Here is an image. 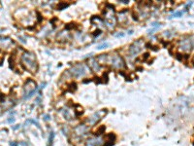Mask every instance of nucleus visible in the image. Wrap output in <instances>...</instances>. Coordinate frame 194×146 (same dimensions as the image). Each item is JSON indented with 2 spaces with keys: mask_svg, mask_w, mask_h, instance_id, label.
<instances>
[{
  "mask_svg": "<svg viewBox=\"0 0 194 146\" xmlns=\"http://www.w3.org/2000/svg\"><path fill=\"white\" fill-rule=\"evenodd\" d=\"M20 62L23 68L28 70L29 72L34 73L38 69V63H37L36 57L31 52H25L20 57Z\"/></svg>",
  "mask_w": 194,
  "mask_h": 146,
  "instance_id": "f257e3e1",
  "label": "nucleus"
},
{
  "mask_svg": "<svg viewBox=\"0 0 194 146\" xmlns=\"http://www.w3.org/2000/svg\"><path fill=\"white\" fill-rule=\"evenodd\" d=\"M107 9L105 10V19L104 23L108 28L113 29L115 28L116 25V19L115 17V7L111 4H107Z\"/></svg>",
  "mask_w": 194,
  "mask_h": 146,
  "instance_id": "f03ea898",
  "label": "nucleus"
},
{
  "mask_svg": "<svg viewBox=\"0 0 194 146\" xmlns=\"http://www.w3.org/2000/svg\"><path fill=\"white\" fill-rule=\"evenodd\" d=\"M88 71H90V69L86 64H84V63H77V64H75L70 68L69 72H70V74L74 78L80 79L82 78V77L86 76V74L88 73Z\"/></svg>",
  "mask_w": 194,
  "mask_h": 146,
  "instance_id": "7ed1b4c3",
  "label": "nucleus"
},
{
  "mask_svg": "<svg viewBox=\"0 0 194 146\" xmlns=\"http://www.w3.org/2000/svg\"><path fill=\"white\" fill-rule=\"evenodd\" d=\"M25 97L23 99H29L30 97H32L34 95L36 94L37 90H38V87H37V84L35 83V81H33L32 79H28L26 81V83L25 84Z\"/></svg>",
  "mask_w": 194,
  "mask_h": 146,
  "instance_id": "20e7f679",
  "label": "nucleus"
},
{
  "mask_svg": "<svg viewBox=\"0 0 194 146\" xmlns=\"http://www.w3.org/2000/svg\"><path fill=\"white\" fill-rule=\"evenodd\" d=\"M145 47V43L143 41V39H139V40L133 42L129 47V55L131 57H136L142 52L143 48Z\"/></svg>",
  "mask_w": 194,
  "mask_h": 146,
  "instance_id": "39448f33",
  "label": "nucleus"
},
{
  "mask_svg": "<svg viewBox=\"0 0 194 146\" xmlns=\"http://www.w3.org/2000/svg\"><path fill=\"white\" fill-rule=\"evenodd\" d=\"M109 60H110L111 65L113 66L114 68H116V69H122V68L125 67V62H124L123 58L118 54L111 56V57L109 58Z\"/></svg>",
  "mask_w": 194,
  "mask_h": 146,
  "instance_id": "423d86ee",
  "label": "nucleus"
},
{
  "mask_svg": "<svg viewBox=\"0 0 194 146\" xmlns=\"http://www.w3.org/2000/svg\"><path fill=\"white\" fill-rule=\"evenodd\" d=\"M107 113V110L106 109H103V110H100L98 111V112H95L93 115H92L90 118L88 119V123L90 125H94L96 124L98 121H100L101 119H102V117L105 115V114Z\"/></svg>",
  "mask_w": 194,
  "mask_h": 146,
  "instance_id": "0eeeda50",
  "label": "nucleus"
},
{
  "mask_svg": "<svg viewBox=\"0 0 194 146\" xmlns=\"http://www.w3.org/2000/svg\"><path fill=\"white\" fill-rule=\"evenodd\" d=\"M13 44H14V42H13V40L10 37H4V36L0 37V48H1V49L7 50L9 49Z\"/></svg>",
  "mask_w": 194,
  "mask_h": 146,
  "instance_id": "6e6552de",
  "label": "nucleus"
},
{
  "mask_svg": "<svg viewBox=\"0 0 194 146\" xmlns=\"http://www.w3.org/2000/svg\"><path fill=\"white\" fill-rule=\"evenodd\" d=\"M180 49L183 52H189L192 49V43L189 39H182L180 41Z\"/></svg>",
  "mask_w": 194,
  "mask_h": 146,
  "instance_id": "1a4fd4ad",
  "label": "nucleus"
},
{
  "mask_svg": "<svg viewBox=\"0 0 194 146\" xmlns=\"http://www.w3.org/2000/svg\"><path fill=\"white\" fill-rule=\"evenodd\" d=\"M88 132V127L86 125H78L75 129H74V132L78 136H84L86 134V132Z\"/></svg>",
  "mask_w": 194,
  "mask_h": 146,
  "instance_id": "9d476101",
  "label": "nucleus"
},
{
  "mask_svg": "<svg viewBox=\"0 0 194 146\" xmlns=\"http://www.w3.org/2000/svg\"><path fill=\"white\" fill-rule=\"evenodd\" d=\"M87 64L89 66V69H91L92 71H94V72H98V71H100L101 69V65L100 63L97 62L96 58H91L90 60H88Z\"/></svg>",
  "mask_w": 194,
  "mask_h": 146,
  "instance_id": "9b49d317",
  "label": "nucleus"
},
{
  "mask_svg": "<svg viewBox=\"0 0 194 146\" xmlns=\"http://www.w3.org/2000/svg\"><path fill=\"white\" fill-rule=\"evenodd\" d=\"M104 144V141L101 137H92V138L87 139L86 145L87 146H102Z\"/></svg>",
  "mask_w": 194,
  "mask_h": 146,
  "instance_id": "f8f14e48",
  "label": "nucleus"
},
{
  "mask_svg": "<svg viewBox=\"0 0 194 146\" xmlns=\"http://www.w3.org/2000/svg\"><path fill=\"white\" fill-rule=\"evenodd\" d=\"M107 142H105V146H112L114 145V143H115V140H116V135L114 134H109L107 135Z\"/></svg>",
  "mask_w": 194,
  "mask_h": 146,
  "instance_id": "ddd939ff",
  "label": "nucleus"
},
{
  "mask_svg": "<svg viewBox=\"0 0 194 146\" xmlns=\"http://www.w3.org/2000/svg\"><path fill=\"white\" fill-rule=\"evenodd\" d=\"M58 40H69L70 39V34L67 31H61V32L57 35Z\"/></svg>",
  "mask_w": 194,
  "mask_h": 146,
  "instance_id": "4468645a",
  "label": "nucleus"
},
{
  "mask_svg": "<svg viewBox=\"0 0 194 146\" xmlns=\"http://www.w3.org/2000/svg\"><path fill=\"white\" fill-rule=\"evenodd\" d=\"M61 113L63 114V116H64L65 119H67V120H71L72 119V114L70 113V110L68 109V108H64V109H61Z\"/></svg>",
  "mask_w": 194,
  "mask_h": 146,
  "instance_id": "2eb2a0df",
  "label": "nucleus"
},
{
  "mask_svg": "<svg viewBox=\"0 0 194 146\" xmlns=\"http://www.w3.org/2000/svg\"><path fill=\"white\" fill-rule=\"evenodd\" d=\"M107 58H108V55H100L99 57L97 58V62L99 63H103L107 62Z\"/></svg>",
  "mask_w": 194,
  "mask_h": 146,
  "instance_id": "dca6fc26",
  "label": "nucleus"
},
{
  "mask_svg": "<svg viewBox=\"0 0 194 146\" xmlns=\"http://www.w3.org/2000/svg\"><path fill=\"white\" fill-rule=\"evenodd\" d=\"M69 6L68 3H66V2H60V3H58L57 5V10H63V9H66Z\"/></svg>",
  "mask_w": 194,
  "mask_h": 146,
  "instance_id": "f3484780",
  "label": "nucleus"
},
{
  "mask_svg": "<svg viewBox=\"0 0 194 146\" xmlns=\"http://www.w3.org/2000/svg\"><path fill=\"white\" fill-rule=\"evenodd\" d=\"M68 90H69V91H70V92L76 91V90H77V84H76V83H74V82H72V83H71V84H69Z\"/></svg>",
  "mask_w": 194,
  "mask_h": 146,
  "instance_id": "a211bd4d",
  "label": "nucleus"
},
{
  "mask_svg": "<svg viewBox=\"0 0 194 146\" xmlns=\"http://www.w3.org/2000/svg\"><path fill=\"white\" fill-rule=\"evenodd\" d=\"M110 46V44L108 43V42H104V43H102L99 46H97V50H103V49H106V48H108Z\"/></svg>",
  "mask_w": 194,
  "mask_h": 146,
  "instance_id": "6ab92c4d",
  "label": "nucleus"
},
{
  "mask_svg": "<svg viewBox=\"0 0 194 146\" xmlns=\"http://www.w3.org/2000/svg\"><path fill=\"white\" fill-rule=\"evenodd\" d=\"M183 13H184V11H178V12H175L174 14L172 15V18H179V17H182V16L183 15Z\"/></svg>",
  "mask_w": 194,
  "mask_h": 146,
  "instance_id": "aec40b11",
  "label": "nucleus"
},
{
  "mask_svg": "<svg viewBox=\"0 0 194 146\" xmlns=\"http://www.w3.org/2000/svg\"><path fill=\"white\" fill-rule=\"evenodd\" d=\"M105 130H106V127L105 126L100 127V128L98 129V131L96 132V134H103V132H105Z\"/></svg>",
  "mask_w": 194,
  "mask_h": 146,
  "instance_id": "412c9836",
  "label": "nucleus"
},
{
  "mask_svg": "<svg viewBox=\"0 0 194 146\" xmlns=\"http://www.w3.org/2000/svg\"><path fill=\"white\" fill-rule=\"evenodd\" d=\"M54 132H50V139H49V146L50 145H52V140H54Z\"/></svg>",
  "mask_w": 194,
  "mask_h": 146,
  "instance_id": "4be33fe9",
  "label": "nucleus"
},
{
  "mask_svg": "<svg viewBox=\"0 0 194 146\" xmlns=\"http://www.w3.org/2000/svg\"><path fill=\"white\" fill-rule=\"evenodd\" d=\"M100 34H101V30H100V29H97L96 31H94V33L92 34V35H93L94 37H96L98 35H100Z\"/></svg>",
  "mask_w": 194,
  "mask_h": 146,
  "instance_id": "5701e85b",
  "label": "nucleus"
},
{
  "mask_svg": "<svg viewBox=\"0 0 194 146\" xmlns=\"http://www.w3.org/2000/svg\"><path fill=\"white\" fill-rule=\"evenodd\" d=\"M74 26H75V25H74V23H69V25H66L65 27H66V29H68V30H69V29L73 28Z\"/></svg>",
  "mask_w": 194,
  "mask_h": 146,
  "instance_id": "b1692460",
  "label": "nucleus"
},
{
  "mask_svg": "<svg viewBox=\"0 0 194 146\" xmlns=\"http://www.w3.org/2000/svg\"><path fill=\"white\" fill-rule=\"evenodd\" d=\"M7 122H8V123H14V122H15V118H13V117H12V118L8 119Z\"/></svg>",
  "mask_w": 194,
  "mask_h": 146,
  "instance_id": "393cba45",
  "label": "nucleus"
},
{
  "mask_svg": "<svg viewBox=\"0 0 194 146\" xmlns=\"http://www.w3.org/2000/svg\"><path fill=\"white\" fill-rule=\"evenodd\" d=\"M164 36H166V37H170V36H171V33H170V31H165V32H164Z\"/></svg>",
  "mask_w": 194,
  "mask_h": 146,
  "instance_id": "a878e982",
  "label": "nucleus"
},
{
  "mask_svg": "<svg viewBox=\"0 0 194 146\" xmlns=\"http://www.w3.org/2000/svg\"><path fill=\"white\" fill-rule=\"evenodd\" d=\"M10 145L11 146H18V143L15 142V141H12V142H10Z\"/></svg>",
  "mask_w": 194,
  "mask_h": 146,
  "instance_id": "bb28decb",
  "label": "nucleus"
},
{
  "mask_svg": "<svg viewBox=\"0 0 194 146\" xmlns=\"http://www.w3.org/2000/svg\"><path fill=\"white\" fill-rule=\"evenodd\" d=\"M44 119L46 121H49V120H50V115H44Z\"/></svg>",
  "mask_w": 194,
  "mask_h": 146,
  "instance_id": "cd10ccee",
  "label": "nucleus"
},
{
  "mask_svg": "<svg viewBox=\"0 0 194 146\" xmlns=\"http://www.w3.org/2000/svg\"><path fill=\"white\" fill-rule=\"evenodd\" d=\"M115 36L116 37H123L124 36V33H118V34H116Z\"/></svg>",
  "mask_w": 194,
  "mask_h": 146,
  "instance_id": "c85d7f7f",
  "label": "nucleus"
},
{
  "mask_svg": "<svg viewBox=\"0 0 194 146\" xmlns=\"http://www.w3.org/2000/svg\"><path fill=\"white\" fill-rule=\"evenodd\" d=\"M121 3H123V4H128L129 3V1L128 0H122V1H120Z\"/></svg>",
  "mask_w": 194,
  "mask_h": 146,
  "instance_id": "c756f323",
  "label": "nucleus"
},
{
  "mask_svg": "<svg viewBox=\"0 0 194 146\" xmlns=\"http://www.w3.org/2000/svg\"><path fill=\"white\" fill-rule=\"evenodd\" d=\"M20 125H17L16 127H13V130H18V129H20Z\"/></svg>",
  "mask_w": 194,
  "mask_h": 146,
  "instance_id": "7c9ffc66",
  "label": "nucleus"
},
{
  "mask_svg": "<svg viewBox=\"0 0 194 146\" xmlns=\"http://www.w3.org/2000/svg\"><path fill=\"white\" fill-rule=\"evenodd\" d=\"M128 34H129V35H131V34H133V30H132V29H130V30L128 31Z\"/></svg>",
  "mask_w": 194,
  "mask_h": 146,
  "instance_id": "2f4dec72",
  "label": "nucleus"
},
{
  "mask_svg": "<svg viewBox=\"0 0 194 146\" xmlns=\"http://www.w3.org/2000/svg\"><path fill=\"white\" fill-rule=\"evenodd\" d=\"M1 114H2V108L0 107V115H1Z\"/></svg>",
  "mask_w": 194,
  "mask_h": 146,
  "instance_id": "473e14b6",
  "label": "nucleus"
},
{
  "mask_svg": "<svg viewBox=\"0 0 194 146\" xmlns=\"http://www.w3.org/2000/svg\"><path fill=\"white\" fill-rule=\"evenodd\" d=\"M193 145H194V143H193Z\"/></svg>",
  "mask_w": 194,
  "mask_h": 146,
  "instance_id": "72a5a7b5",
  "label": "nucleus"
}]
</instances>
